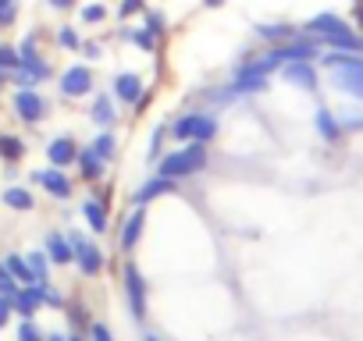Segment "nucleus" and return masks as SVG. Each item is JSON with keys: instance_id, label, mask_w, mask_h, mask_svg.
I'll list each match as a JSON object with an SVG mask.
<instances>
[{"instance_id": "nucleus-1", "label": "nucleus", "mask_w": 363, "mask_h": 341, "mask_svg": "<svg viewBox=\"0 0 363 341\" xmlns=\"http://www.w3.org/2000/svg\"><path fill=\"white\" fill-rule=\"evenodd\" d=\"M303 33H310L317 43H328L331 50H352V54H363V36H359L342 15H335V11H320V15H313V18L303 25Z\"/></svg>"}, {"instance_id": "nucleus-2", "label": "nucleus", "mask_w": 363, "mask_h": 341, "mask_svg": "<svg viewBox=\"0 0 363 341\" xmlns=\"http://www.w3.org/2000/svg\"><path fill=\"white\" fill-rule=\"evenodd\" d=\"M207 160H211V149H207V142H186L182 149H171L167 156H160L153 167V175H160V178H189V175H196V170H203L207 167Z\"/></svg>"}, {"instance_id": "nucleus-3", "label": "nucleus", "mask_w": 363, "mask_h": 341, "mask_svg": "<svg viewBox=\"0 0 363 341\" xmlns=\"http://www.w3.org/2000/svg\"><path fill=\"white\" fill-rule=\"evenodd\" d=\"M167 135H174L182 142H211L218 135V117L207 110H186L167 125Z\"/></svg>"}, {"instance_id": "nucleus-4", "label": "nucleus", "mask_w": 363, "mask_h": 341, "mask_svg": "<svg viewBox=\"0 0 363 341\" xmlns=\"http://www.w3.org/2000/svg\"><path fill=\"white\" fill-rule=\"evenodd\" d=\"M18 57H22V64H18V71L11 75V82H15V86H40L43 79H50V75H54V68L40 57L36 36H26V40H22Z\"/></svg>"}, {"instance_id": "nucleus-5", "label": "nucleus", "mask_w": 363, "mask_h": 341, "mask_svg": "<svg viewBox=\"0 0 363 341\" xmlns=\"http://www.w3.org/2000/svg\"><path fill=\"white\" fill-rule=\"evenodd\" d=\"M57 89H61L65 100H82V96H89L96 89V71L89 64H82V61L79 64H68L61 71V79H57Z\"/></svg>"}, {"instance_id": "nucleus-6", "label": "nucleus", "mask_w": 363, "mask_h": 341, "mask_svg": "<svg viewBox=\"0 0 363 341\" xmlns=\"http://www.w3.org/2000/svg\"><path fill=\"white\" fill-rule=\"evenodd\" d=\"M11 107L26 125H40L47 117V100H43V93H36V86H18L11 96Z\"/></svg>"}, {"instance_id": "nucleus-7", "label": "nucleus", "mask_w": 363, "mask_h": 341, "mask_svg": "<svg viewBox=\"0 0 363 341\" xmlns=\"http://www.w3.org/2000/svg\"><path fill=\"white\" fill-rule=\"evenodd\" d=\"M68 242H72V253H75V263H79V270L86 274V277H96L100 270H104V253H100V245L96 242H89L82 231H72L68 235Z\"/></svg>"}, {"instance_id": "nucleus-8", "label": "nucleus", "mask_w": 363, "mask_h": 341, "mask_svg": "<svg viewBox=\"0 0 363 341\" xmlns=\"http://www.w3.org/2000/svg\"><path fill=\"white\" fill-rule=\"evenodd\" d=\"M121 277H125V295H128V309H132V316L135 320H146V281H143V274H139V267L128 260L125 263V270H121Z\"/></svg>"}, {"instance_id": "nucleus-9", "label": "nucleus", "mask_w": 363, "mask_h": 341, "mask_svg": "<svg viewBox=\"0 0 363 341\" xmlns=\"http://www.w3.org/2000/svg\"><path fill=\"white\" fill-rule=\"evenodd\" d=\"M33 182L43 185L54 200H72V192H75L72 178L65 175V167H43V170H33Z\"/></svg>"}, {"instance_id": "nucleus-10", "label": "nucleus", "mask_w": 363, "mask_h": 341, "mask_svg": "<svg viewBox=\"0 0 363 341\" xmlns=\"http://www.w3.org/2000/svg\"><path fill=\"white\" fill-rule=\"evenodd\" d=\"M281 79H285L289 86H299L303 93H317V86H320V75H317V64H313V61L285 64V68H281Z\"/></svg>"}, {"instance_id": "nucleus-11", "label": "nucleus", "mask_w": 363, "mask_h": 341, "mask_svg": "<svg viewBox=\"0 0 363 341\" xmlns=\"http://www.w3.org/2000/svg\"><path fill=\"white\" fill-rule=\"evenodd\" d=\"M328 82H331V89H338L352 100H363V68H328Z\"/></svg>"}, {"instance_id": "nucleus-12", "label": "nucleus", "mask_w": 363, "mask_h": 341, "mask_svg": "<svg viewBox=\"0 0 363 341\" xmlns=\"http://www.w3.org/2000/svg\"><path fill=\"white\" fill-rule=\"evenodd\" d=\"M143 79L135 75V71H118L114 75V82H111V96L118 100V103H125V107H135V100L143 96Z\"/></svg>"}, {"instance_id": "nucleus-13", "label": "nucleus", "mask_w": 363, "mask_h": 341, "mask_svg": "<svg viewBox=\"0 0 363 341\" xmlns=\"http://www.w3.org/2000/svg\"><path fill=\"white\" fill-rule=\"evenodd\" d=\"M174 178H160V175H153V178H146L135 192H132V207H150L153 200H160V196H167V192H174Z\"/></svg>"}, {"instance_id": "nucleus-14", "label": "nucleus", "mask_w": 363, "mask_h": 341, "mask_svg": "<svg viewBox=\"0 0 363 341\" xmlns=\"http://www.w3.org/2000/svg\"><path fill=\"white\" fill-rule=\"evenodd\" d=\"M47 160H50V167H72V163L79 160V142H75L72 135L50 139V142H47Z\"/></svg>"}, {"instance_id": "nucleus-15", "label": "nucleus", "mask_w": 363, "mask_h": 341, "mask_svg": "<svg viewBox=\"0 0 363 341\" xmlns=\"http://www.w3.org/2000/svg\"><path fill=\"white\" fill-rule=\"evenodd\" d=\"M143 228H146V207H135V210L125 217V224H121V235H118V245H121V253H132V249L139 245V238H143Z\"/></svg>"}, {"instance_id": "nucleus-16", "label": "nucleus", "mask_w": 363, "mask_h": 341, "mask_svg": "<svg viewBox=\"0 0 363 341\" xmlns=\"http://www.w3.org/2000/svg\"><path fill=\"white\" fill-rule=\"evenodd\" d=\"M89 117H93V125H100V128H114V125H118V100H114L111 93H96V100H93V107H89Z\"/></svg>"}, {"instance_id": "nucleus-17", "label": "nucleus", "mask_w": 363, "mask_h": 341, "mask_svg": "<svg viewBox=\"0 0 363 341\" xmlns=\"http://www.w3.org/2000/svg\"><path fill=\"white\" fill-rule=\"evenodd\" d=\"M75 163H79V178H82V182H89V185H96V182L107 175V163H104L89 146H86V149L79 146V160H75Z\"/></svg>"}, {"instance_id": "nucleus-18", "label": "nucleus", "mask_w": 363, "mask_h": 341, "mask_svg": "<svg viewBox=\"0 0 363 341\" xmlns=\"http://www.w3.org/2000/svg\"><path fill=\"white\" fill-rule=\"evenodd\" d=\"M313 128H317V135H320L328 146H335V142L345 135L342 125H338V114L328 110V107H317V114H313Z\"/></svg>"}, {"instance_id": "nucleus-19", "label": "nucleus", "mask_w": 363, "mask_h": 341, "mask_svg": "<svg viewBox=\"0 0 363 341\" xmlns=\"http://www.w3.org/2000/svg\"><path fill=\"white\" fill-rule=\"evenodd\" d=\"M82 217H86V224H89V231H93V235H104V231H107V224H111V207H104V203L93 196V200H86V203H82Z\"/></svg>"}, {"instance_id": "nucleus-20", "label": "nucleus", "mask_w": 363, "mask_h": 341, "mask_svg": "<svg viewBox=\"0 0 363 341\" xmlns=\"http://www.w3.org/2000/svg\"><path fill=\"white\" fill-rule=\"evenodd\" d=\"M121 40L132 43V47L143 50V54H157V50H160V40H157L146 25H128V29H121Z\"/></svg>"}, {"instance_id": "nucleus-21", "label": "nucleus", "mask_w": 363, "mask_h": 341, "mask_svg": "<svg viewBox=\"0 0 363 341\" xmlns=\"http://www.w3.org/2000/svg\"><path fill=\"white\" fill-rule=\"evenodd\" d=\"M47 256H50V263H57V267H68V263H75V253H72V242H68V235H61V231H50V235H47Z\"/></svg>"}, {"instance_id": "nucleus-22", "label": "nucleus", "mask_w": 363, "mask_h": 341, "mask_svg": "<svg viewBox=\"0 0 363 341\" xmlns=\"http://www.w3.org/2000/svg\"><path fill=\"white\" fill-rule=\"evenodd\" d=\"M257 36H260V40H267V43L274 47V43H285V40L299 36V29H296V25H289V22H260V25H257Z\"/></svg>"}, {"instance_id": "nucleus-23", "label": "nucleus", "mask_w": 363, "mask_h": 341, "mask_svg": "<svg viewBox=\"0 0 363 341\" xmlns=\"http://www.w3.org/2000/svg\"><path fill=\"white\" fill-rule=\"evenodd\" d=\"M4 267H8V274H11L18 284H36V274H33V267H29V260H26V256L8 253V256H4Z\"/></svg>"}, {"instance_id": "nucleus-24", "label": "nucleus", "mask_w": 363, "mask_h": 341, "mask_svg": "<svg viewBox=\"0 0 363 341\" xmlns=\"http://www.w3.org/2000/svg\"><path fill=\"white\" fill-rule=\"evenodd\" d=\"M89 149H93V153H96L104 163H111V160L118 156V135H114L111 128H104V132H100V135L89 142Z\"/></svg>"}, {"instance_id": "nucleus-25", "label": "nucleus", "mask_w": 363, "mask_h": 341, "mask_svg": "<svg viewBox=\"0 0 363 341\" xmlns=\"http://www.w3.org/2000/svg\"><path fill=\"white\" fill-rule=\"evenodd\" d=\"M4 207H11V210H18V214H29V210L36 207V200H33L29 189H22V185H8V189H4Z\"/></svg>"}, {"instance_id": "nucleus-26", "label": "nucleus", "mask_w": 363, "mask_h": 341, "mask_svg": "<svg viewBox=\"0 0 363 341\" xmlns=\"http://www.w3.org/2000/svg\"><path fill=\"white\" fill-rule=\"evenodd\" d=\"M79 11V22L82 25H104L107 18H111V8L104 4V0H89V4H82V8H75Z\"/></svg>"}, {"instance_id": "nucleus-27", "label": "nucleus", "mask_w": 363, "mask_h": 341, "mask_svg": "<svg viewBox=\"0 0 363 341\" xmlns=\"http://www.w3.org/2000/svg\"><path fill=\"white\" fill-rule=\"evenodd\" d=\"M26 156V142L18 135H0V160H8V163H18Z\"/></svg>"}, {"instance_id": "nucleus-28", "label": "nucleus", "mask_w": 363, "mask_h": 341, "mask_svg": "<svg viewBox=\"0 0 363 341\" xmlns=\"http://www.w3.org/2000/svg\"><path fill=\"white\" fill-rule=\"evenodd\" d=\"M143 18H146V29L164 43V36H167V18H164L160 11H153V8H146V11H143Z\"/></svg>"}, {"instance_id": "nucleus-29", "label": "nucleus", "mask_w": 363, "mask_h": 341, "mask_svg": "<svg viewBox=\"0 0 363 341\" xmlns=\"http://www.w3.org/2000/svg\"><path fill=\"white\" fill-rule=\"evenodd\" d=\"M57 47H61V50H72V54H79V47H82V36H79V29H72V25L57 29Z\"/></svg>"}, {"instance_id": "nucleus-30", "label": "nucleus", "mask_w": 363, "mask_h": 341, "mask_svg": "<svg viewBox=\"0 0 363 341\" xmlns=\"http://www.w3.org/2000/svg\"><path fill=\"white\" fill-rule=\"evenodd\" d=\"M164 139H167V128H164V125H157V128H153V135H150V153H146V156H150V163H157V160L164 156Z\"/></svg>"}, {"instance_id": "nucleus-31", "label": "nucleus", "mask_w": 363, "mask_h": 341, "mask_svg": "<svg viewBox=\"0 0 363 341\" xmlns=\"http://www.w3.org/2000/svg\"><path fill=\"white\" fill-rule=\"evenodd\" d=\"M18 288H22V284H18V281L8 274L4 260H0V295H4V299H15V295H18Z\"/></svg>"}, {"instance_id": "nucleus-32", "label": "nucleus", "mask_w": 363, "mask_h": 341, "mask_svg": "<svg viewBox=\"0 0 363 341\" xmlns=\"http://www.w3.org/2000/svg\"><path fill=\"white\" fill-rule=\"evenodd\" d=\"M18 22V0H0V29Z\"/></svg>"}, {"instance_id": "nucleus-33", "label": "nucleus", "mask_w": 363, "mask_h": 341, "mask_svg": "<svg viewBox=\"0 0 363 341\" xmlns=\"http://www.w3.org/2000/svg\"><path fill=\"white\" fill-rule=\"evenodd\" d=\"M143 11H146V0H121V4H118V18L121 22H128V18H135Z\"/></svg>"}, {"instance_id": "nucleus-34", "label": "nucleus", "mask_w": 363, "mask_h": 341, "mask_svg": "<svg viewBox=\"0 0 363 341\" xmlns=\"http://www.w3.org/2000/svg\"><path fill=\"white\" fill-rule=\"evenodd\" d=\"M26 260H29V267H33V274H36V284H43V281H47V260H50V256H47V253H29Z\"/></svg>"}, {"instance_id": "nucleus-35", "label": "nucleus", "mask_w": 363, "mask_h": 341, "mask_svg": "<svg viewBox=\"0 0 363 341\" xmlns=\"http://www.w3.org/2000/svg\"><path fill=\"white\" fill-rule=\"evenodd\" d=\"M338 125H342V132H359L363 128V114L359 110H338Z\"/></svg>"}, {"instance_id": "nucleus-36", "label": "nucleus", "mask_w": 363, "mask_h": 341, "mask_svg": "<svg viewBox=\"0 0 363 341\" xmlns=\"http://www.w3.org/2000/svg\"><path fill=\"white\" fill-rule=\"evenodd\" d=\"M18 341H43V330L33 323V316L22 320V327H18Z\"/></svg>"}, {"instance_id": "nucleus-37", "label": "nucleus", "mask_w": 363, "mask_h": 341, "mask_svg": "<svg viewBox=\"0 0 363 341\" xmlns=\"http://www.w3.org/2000/svg\"><path fill=\"white\" fill-rule=\"evenodd\" d=\"M89 341H114V334H111V327H107V323L93 320V323H89Z\"/></svg>"}, {"instance_id": "nucleus-38", "label": "nucleus", "mask_w": 363, "mask_h": 341, "mask_svg": "<svg viewBox=\"0 0 363 341\" xmlns=\"http://www.w3.org/2000/svg\"><path fill=\"white\" fill-rule=\"evenodd\" d=\"M79 54H86L89 61H96L104 50H100V43H93V40H82V47H79Z\"/></svg>"}, {"instance_id": "nucleus-39", "label": "nucleus", "mask_w": 363, "mask_h": 341, "mask_svg": "<svg viewBox=\"0 0 363 341\" xmlns=\"http://www.w3.org/2000/svg\"><path fill=\"white\" fill-rule=\"evenodd\" d=\"M47 8H54V11H75L79 8V0H43Z\"/></svg>"}, {"instance_id": "nucleus-40", "label": "nucleus", "mask_w": 363, "mask_h": 341, "mask_svg": "<svg viewBox=\"0 0 363 341\" xmlns=\"http://www.w3.org/2000/svg\"><path fill=\"white\" fill-rule=\"evenodd\" d=\"M11 313H15V306H11V299H4V295H0V327H8V320H11Z\"/></svg>"}, {"instance_id": "nucleus-41", "label": "nucleus", "mask_w": 363, "mask_h": 341, "mask_svg": "<svg viewBox=\"0 0 363 341\" xmlns=\"http://www.w3.org/2000/svg\"><path fill=\"white\" fill-rule=\"evenodd\" d=\"M352 15H356V33L363 36V0H356V11Z\"/></svg>"}, {"instance_id": "nucleus-42", "label": "nucleus", "mask_w": 363, "mask_h": 341, "mask_svg": "<svg viewBox=\"0 0 363 341\" xmlns=\"http://www.w3.org/2000/svg\"><path fill=\"white\" fill-rule=\"evenodd\" d=\"M203 4H207V8H221V4H225V0H203Z\"/></svg>"}, {"instance_id": "nucleus-43", "label": "nucleus", "mask_w": 363, "mask_h": 341, "mask_svg": "<svg viewBox=\"0 0 363 341\" xmlns=\"http://www.w3.org/2000/svg\"><path fill=\"white\" fill-rule=\"evenodd\" d=\"M47 341H68V337H65V334H57V330H54V334H50V337H47Z\"/></svg>"}, {"instance_id": "nucleus-44", "label": "nucleus", "mask_w": 363, "mask_h": 341, "mask_svg": "<svg viewBox=\"0 0 363 341\" xmlns=\"http://www.w3.org/2000/svg\"><path fill=\"white\" fill-rule=\"evenodd\" d=\"M146 341H160V337H153V334H146Z\"/></svg>"}, {"instance_id": "nucleus-45", "label": "nucleus", "mask_w": 363, "mask_h": 341, "mask_svg": "<svg viewBox=\"0 0 363 341\" xmlns=\"http://www.w3.org/2000/svg\"><path fill=\"white\" fill-rule=\"evenodd\" d=\"M68 341H82V337H79V334H75V337H68Z\"/></svg>"}]
</instances>
